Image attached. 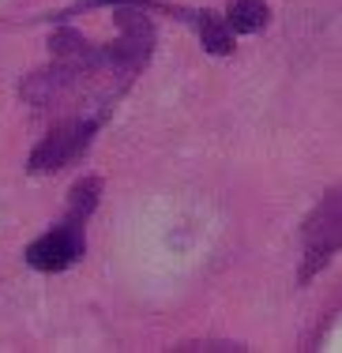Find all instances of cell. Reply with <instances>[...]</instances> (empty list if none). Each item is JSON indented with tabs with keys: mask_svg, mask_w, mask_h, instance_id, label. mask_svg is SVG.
Returning a JSON list of instances; mask_svg holds the SVG:
<instances>
[{
	"mask_svg": "<svg viewBox=\"0 0 342 353\" xmlns=\"http://www.w3.org/2000/svg\"><path fill=\"white\" fill-rule=\"evenodd\" d=\"M83 252H87V237H83V218H64L61 225H53L49 233H41L38 241H30L27 245V263L34 267V271H68V267H76L83 259Z\"/></svg>",
	"mask_w": 342,
	"mask_h": 353,
	"instance_id": "3957f363",
	"label": "cell"
},
{
	"mask_svg": "<svg viewBox=\"0 0 342 353\" xmlns=\"http://www.w3.org/2000/svg\"><path fill=\"white\" fill-rule=\"evenodd\" d=\"M339 233H342V218H339V192H328V196L316 203V211L305 218V259H301V285H308L323 267L331 263V256L339 252Z\"/></svg>",
	"mask_w": 342,
	"mask_h": 353,
	"instance_id": "6da1fadb",
	"label": "cell"
},
{
	"mask_svg": "<svg viewBox=\"0 0 342 353\" xmlns=\"http://www.w3.org/2000/svg\"><path fill=\"white\" fill-rule=\"evenodd\" d=\"M222 19L233 34H260L271 19V8H267V0H233Z\"/></svg>",
	"mask_w": 342,
	"mask_h": 353,
	"instance_id": "277c9868",
	"label": "cell"
},
{
	"mask_svg": "<svg viewBox=\"0 0 342 353\" xmlns=\"http://www.w3.org/2000/svg\"><path fill=\"white\" fill-rule=\"evenodd\" d=\"M173 350H241V346H233V342H181V346H173Z\"/></svg>",
	"mask_w": 342,
	"mask_h": 353,
	"instance_id": "8992f818",
	"label": "cell"
},
{
	"mask_svg": "<svg viewBox=\"0 0 342 353\" xmlns=\"http://www.w3.org/2000/svg\"><path fill=\"white\" fill-rule=\"evenodd\" d=\"M98 196H102V181H98V176H83V181H76L72 192H68V214L87 222L90 211L98 207Z\"/></svg>",
	"mask_w": 342,
	"mask_h": 353,
	"instance_id": "5b68a950",
	"label": "cell"
},
{
	"mask_svg": "<svg viewBox=\"0 0 342 353\" xmlns=\"http://www.w3.org/2000/svg\"><path fill=\"white\" fill-rule=\"evenodd\" d=\"M102 121L105 117L94 113V117H72V121L57 124V128L30 150V173H57L68 162H76L83 150L90 147V139H94V132Z\"/></svg>",
	"mask_w": 342,
	"mask_h": 353,
	"instance_id": "7a4b0ae2",
	"label": "cell"
}]
</instances>
